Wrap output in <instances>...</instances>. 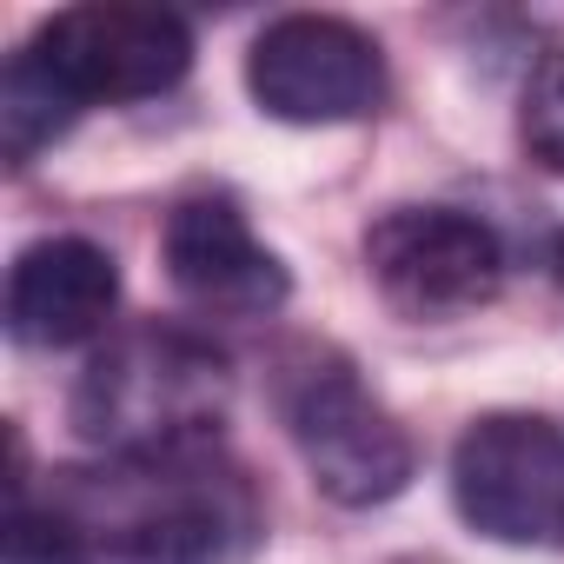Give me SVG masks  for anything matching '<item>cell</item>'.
<instances>
[{
    "instance_id": "6da1fadb",
    "label": "cell",
    "mask_w": 564,
    "mask_h": 564,
    "mask_svg": "<svg viewBox=\"0 0 564 564\" xmlns=\"http://www.w3.org/2000/svg\"><path fill=\"white\" fill-rule=\"evenodd\" d=\"M232 405L226 359L173 326L120 333L74 386V425L80 438L120 452V458H173L199 452Z\"/></svg>"
},
{
    "instance_id": "7a4b0ae2",
    "label": "cell",
    "mask_w": 564,
    "mask_h": 564,
    "mask_svg": "<svg viewBox=\"0 0 564 564\" xmlns=\"http://www.w3.org/2000/svg\"><path fill=\"white\" fill-rule=\"evenodd\" d=\"M80 531H100L94 564H246L259 505L246 478L219 471L199 445L173 458H127V471L100 491V518Z\"/></svg>"
},
{
    "instance_id": "3957f363",
    "label": "cell",
    "mask_w": 564,
    "mask_h": 564,
    "mask_svg": "<svg viewBox=\"0 0 564 564\" xmlns=\"http://www.w3.org/2000/svg\"><path fill=\"white\" fill-rule=\"evenodd\" d=\"M279 419H286V438L300 445L313 485L333 505H352V511L386 505L419 471L412 432L339 352L286 359V372H279Z\"/></svg>"
},
{
    "instance_id": "277c9868",
    "label": "cell",
    "mask_w": 564,
    "mask_h": 564,
    "mask_svg": "<svg viewBox=\"0 0 564 564\" xmlns=\"http://www.w3.org/2000/svg\"><path fill=\"white\" fill-rule=\"evenodd\" d=\"M452 505L491 544H564V432L538 412H485L452 452Z\"/></svg>"
},
{
    "instance_id": "5b68a950",
    "label": "cell",
    "mask_w": 564,
    "mask_h": 564,
    "mask_svg": "<svg viewBox=\"0 0 564 564\" xmlns=\"http://www.w3.org/2000/svg\"><path fill=\"white\" fill-rule=\"evenodd\" d=\"M366 279L405 319H458L505 286V246L471 213L392 206L366 232Z\"/></svg>"
},
{
    "instance_id": "8992f818",
    "label": "cell",
    "mask_w": 564,
    "mask_h": 564,
    "mask_svg": "<svg viewBox=\"0 0 564 564\" xmlns=\"http://www.w3.org/2000/svg\"><path fill=\"white\" fill-rule=\"evenodd\" d=\"M246 87L259 113L286 127H339L366 120L386 100V54L339 14H286L252 41Z\"/></svg>"
},
{
    "instance_id": "52a82bcc",
    "label": "cell",
    "mask_w": 564,
    "mask_h": 564,
    "mask_svg": "<svg viewBox=\"0 0 564 564\" xmlns=\"http://www.w3.org/2000/svg\"><path fill=\"white\" fill-rule=\"evenodd\" d=\"M34 54L61 87L87 100H153L186 80L193 67V28L147 0H87V8H61L41 34Z\"/></svg>"
},
{
    "instance_id": "ba28073f",
    "label": "cell",
    "mask_w": 564,
    "mask_h": 564,
    "mask_svg": "<svg viewBox=\"0 0 564 564\" xmlns=\"http://www.w3.org/2000/svg\"><path fill=\"white\" fill-rule=\"evenodd\" d=\"M166 279L173 293L199 313H219V319H265L286 306L293 279L279 265V252H265L239 213V199L226 193H193L166 213Z\"/></svg>"
},
{
    "instance_id": "9c48e42d",
    "label": "cell",
    "mask_w": 564,
    "mask_h": 564,
    "mask_svg": "<svg viewBox=\"0 0 564 564\" xmlns=\"http://www.w3.org/2000/svg\"><path fill=\"white\" fill-rule=\"evenodd\" d=\"M120 306V265L94 239H34L8 272V333L21 346H80L100 339Z\"/></svg>"
},
{
    "instance_id": "30bf717a",
    "label": "cell",
    "mask_w": 564,
    "mask_h": 564,
    "mask_svg": "<svg viewBox=\"0 0 564 564\" xmlns=\"http://www.w3.org/2000/svg\"><path fill=\"white\" fill-rule=\"evenodd\" d=\"M80 100L61 87V74H47V61L34 47H21L0 74V153L8 166H28L41 147H54L74 127Z\"/></svg>"
},
{
    "instance_id": "8fae6325",
    "label": "cell",
    "mask_w": 564,
    "mask_h": 564,
    "mask_svg": "<svg viewBox=\"0 0 564 564\" xmlns=\"http://www.w3.org/2000/svg\"><path fill=\"white\" fill-rule=\"evenodd\" d=\"M0 564H94V544L67 511H34L28 498H14L8 538H0Z\"/></svg>"
},
{
    "instance_id": "7c38bea8",
    "label": "cell",
    "mask_w": 564,
    "mask_h": 564,
    "mask_svg": "<svg viewBox=\"0 0 564 564\" xmlns=\"http://www.w3.org/2000/svg\"><path fill=\"white\" fill-rule=\"evenodd\" d=\"M524 153L544 173H564V54H544L531 87H524V113H518Z\"/></svg>"
},
{
    "instance_id": "4fadbf2b",
    "label": "cell",
    "mask_w": 564,
    "mask_h": 564,
    "mask_svg": "<svg viewBox=\"0 0 564 564\" xmlns=\"http://www.w3.org/2000/svg\"><path fill=\"white\" fill-rule=\"evenodd\" d=\"M551 272H557V286H564V239H557V252H551Z\"/></svg>"
}]
</instances>
